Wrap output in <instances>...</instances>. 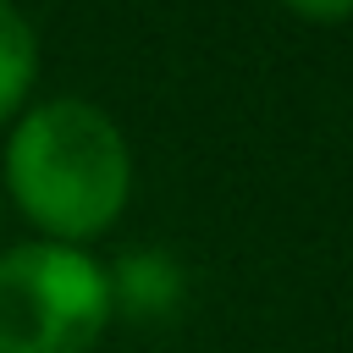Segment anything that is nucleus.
I'll list each match as a JSON object with an SVG mask.
<instances>
[{
	"instance_id": "obj_1",
	"label": "nucleus",
	"mask_w": 353,
	"mask_h": 353,
	"mask_svg": "<svg viewBox=\"0 0 353 353\" xmlns=\"http://www.w3.org/2000/svg\"><path fill=\"white\" fill-rule=\"evenodd\" d=\"M11 199L50 243L99 237L132 193V154L121 127L88 99H44L6 143Z\"/></svg>"
},
{
	"instance_id": "obj_2",
	"label": "nucleus",
	"mask_w": 353,
	"mask_h": 353,
	"mask_svg": "<svg viewBox=\"0 0 353 353\" xmlns=\"http://www.w3.org/2000/svg\"><path fill=\"white\" fill-rule=\"evenodd\" d=\"M116 309V281L72 243H17L0 254V353H94Z\"/></svg>"
},
{
	"instance_id": "obj_3",
	"label": "nucleus",
	"mask_w": 353,
	"mask_h": 353,
	"mask_svg": "<svg viewBox=\"0 0 353 353\" xmlns=\"http://www.w3.org/2000/svg\"><path fill=\"white\" fill-rule=\"evenodd\" d=\"M33 77H39V39H33V22H28L11 0H0V121L28 99Z\"/></svg>"
},
{
	"instance_id": "obj_4",
	"label": "nucleus",
	"mask_w": 353,
	"mask_h": 353,
	"mask_svg": "<svg viewBox=\"0 0 353 353\" xmlns=\"http://www.w3.org/2000/svg\"><path fill=\"white\" fill-rule=\"evenodd\" d=\"M121 265H127V270H121V292H127L138 309H165V303H171V292H176L171 259H160V254H127Z\"/></svg>"
},
{
	"instance_id": "obj_5",
	"label": "nucleus",
	"mask_w": 353,
	"mask_h": 353,
	"mask_svg": "<svg viewBox=\"0 0 353 353\" xmlns=\"http://www.w3.org/2000/svg\"><path fill=\"white\" fill-rule=\"evenodd\" d=\"M287 11H298V17H309V22H342V17H353V0H281Z\"/></svg>"
}]
</instances>
